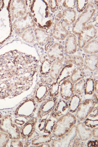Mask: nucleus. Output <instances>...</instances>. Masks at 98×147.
I'll return each instance as SVG.
<instances>
[{
	"label": "nucleus",
	"mask_w": 98,
	"mask_h": 147,
	"mask_svg": "<svg viewBox=\"0 0 98 147\" xmlns=\"http://www.w3.org/2000/svg\"><path fill=\"white\" fill-rule=\"evenodd\" d=\"M77 118L73 113L68 112L58 118L55 124L52 134L55 139L64 136L76 125Z\"/></svg>",
	"instance_id": "f257e3e1"
},
{
	"label": "nucleus",
	"mask_w": 98,
	"mask_h": 147,
	"mask_svg": "<svg viewBox=\"0 0 98 147\" xmlns=\"http://www.w3.org/2000/svg\"><path fill=\"white\" fill-rule=\"evenodd\" d=\"M53 82L51 78L43 76L33 92L32 98L37 103H41L49 96V87Z\"/></svg>",
	"instance_id": "f03ea898"
},
{
	"label": "nucleus",
	"mask_w": 98,
	"mask_h": 147,
	"mask_svg": "<svg viewBox=\"0 0 98 147\" xmlns=\"http://www.w3.org/2000/svg\"><path fill=\"white\" fill-rule=\"evenodd\" d=\"M0 130L8 134L11 140H19L21 138L20 129L13 123L11 115H7L3 117Z\"/></svg>",
	"instance_id": "7ed1b4c3"
},
{
	"label": "nucleus",
	"mask_w": 98,
	"mask_h": 147,
	"mask_svg": "<svg viewBox=\"0 0 98 147\" xmlns=\"http://www.w3.org/2000/svg\"><path fill=\"white\" fill-rule=\"evenodd\" d=\"M98 104L97 97L93 99H86L80 104L76 111L75 116L77 119L82 121L85 120L92 112Z\"/></svg>",
	"instance_id": "20e7f679"
},
{
	"label": "nucleus",
	"mask_w": 98,
	"mask_h": 147,
	"mask_svg": "<svg viewBox=\"0 0 98 147\" xmlns=\"http://www.w3.org/2000/svg\"><path fill=\"white\" fill-rule=\"evenodd\" d=\"M76 136V125H75L64 136L53 140L51 142V146L69 147L72 145ZM71 145V146H72Z\"/></svg>",
	"instance_id": "39448f33"
},
{
	"label": "nucleus",
	"mask_w": 98,
	"mask_h": 147,
	"mask_svg": "<svg viewBox=\"0 0 98 147\" xmlns=\"http://www.w3.org/2000/svg\"><path fill=\"white\" fill-rule=\"evenodd\" d=\"M58 102L56 97H49L41 103L38 110L37 117L40 119L50 115L53 112Z\"/></svg>",
	"instance_id": "423d86ee"
},
{
	"label": "nucleus",
	"mask_w": 98,
	"mask_h": 147,
	"mask_svg": "<svg viewBox=\"0 0 98 147\" xmlns=\"http://www.w3.org/2000/svg\"><path fill=\"white\" fill-rule=\"evenodd\" d=\"M47 56L52 61H58L63 62L65 56L64 55V47L59 42H55L48 50Z\"/></svg>",
	"instance_id": "0eeeda50"
},
{
	"label": "nucleus",
	"mask_w": 98,
	"mask_h": 147,
	"mask_svg": "<svg viewBox=\"0 0 98 147\" xmlns=\"http://www.w3.org/2000/svg\"><path fill=\"white\" fill-rule=\"evenodd\" d=\"M38 119L37 117L30 118L20 128L21 137L27 140L32 136L35 132L36 125Z\"/></svg>",
	"instance_id": "6e6552de"
},
{
	"label": "nucleus",
	"mask_w": 98,
	"mask_h": 147,
	"mask_svg": "<svg viewBox=\"0 0 98 147\" xmlns=\"http://www.w3.org/2000/svg\"><path fill=\"white\" fill-rule=\"evenodd\" d=\"M25 101L26 105L24 107V110L15 115L20 117L28 119L32 117L34 115L37 110V103L32 98L27 99Z\"/></svg>",
	"instance_id": "1a4fd4ad"
},
{
	"label": "nucleus",
	"mask_w": 98,
	"mask_h": 147,
	"mask_svg": "<svg viewBox=\"0 0 98 147\" xmlns=\"http://www.w3.org/2000/svg\"><path fill=\"white\" fill-rule=\"evenodd\" d=\"M76 127V139L84 144L91 139L93 137L92 129L86 126L84 123L82 122L78 123Z\"/></svg>",
	"instance_id": "9d476101"
},
{
	"label": "nucleus",
	"mask_w": 98,
	"mask_h": 147,
	"mask_svg": "<svg viewBox=\"0 0 98 147\" xmlns=\"http://www.w3.org/2000/svg\"><path fill=\"white\" fill-rule=\"evenodd\" d=\"M74 93V84L69 79L64 80L61 84L59 94L66 101L70 99Z\"/></svg>",
	"instance_id": "9b49d317"
},
{
	"label": "nucleus",
	"mask_w": 98,
	"mask_h": 147,
	"mask_svg": "<svg viewBox=\"0 0 98 147\" xmlns=\"http://www.w3.org/2000/svg\"><path fill=\"white\" fill-rule=\"evenodd\" d=\"M77 38L76 35L70 34L66 37L64 47V51L68 55H73L77 51Z\"/></svg>",
	"instance_id": "f8f14e48"
},
{
	"label": "nucleus",
	"mask_w": 98,
	"mask_h": 147,
	"mask_svg": "<svg viewBox=\"0 0 98 147\" xmlns=\"http://www.w3.org/2000/svg\"><path fill=\"white\" fill-rule=\"evenodd\" d=\"M82 32L80 33L78 40V45L80 48L82 49L85 45L96 36L97 32H88V26L83 28Z\"/></svg>",
	"instance_id": "ddd939ff"
},
{
	"label": "nucleus",
	"mask_w": 98,
	"mask_h": 147,
	"mask_svg": "<svg viewBox=\"0 0 98 147\" xmlns=\"http://www.w3.org/2000/svg\"><path fill=\"white\" fill-rule=\"evenodd\" d=\"M84 68L90 72H94L98 68V53L87 54L84 61Z\"/></svg>",
	"instance_id": "4468645a"
},
{
	"label": "nucleus",
	"mask_w": 98,
	"mask_h": 147,
	"mask_svg": "<svg viewBox=\"0 0 98 147\" xmlns=\"http://www.w3.org/2000/svg\"><path fill=\"white\" fill-rule=\"evenodd\" d=\"M63 62L61 61L55 60L52 62L49 75L53 82H56L59 73L63 67Z\"/></svg>",
	"instance_id": "2eb2a0df"
},
{
	"label": "nucleus",
	"mask_w": 98,
	"mask_h": 147,
	"mask_svg": "<svg viewBox=\"0 0 98 147\" xmlns=\"http://www.w3.org/2000/svg\"><path fill=\"white\" fill-rule=\"evenodd\" d=\"M53 137L52 134H41L32 139L31 143L33 146L39 147L43 144L51 143Z\"/></svg>",
	"instance_id": "dca6fc26"
},
{
	"label": "nucleus",
	"mask_w": 98,
	"mask_h": 147,
	"mask_svg": "<svg viewBox=\"0 0 98 147\" xmlns=\"http://www.w3.org/2000/svg\"><path fill=\"white\" fill-rule=\"evenodd\" d=\"M58 118L53 111L47 116L44 134H52L55 125Z\"/></svg>",
	"instance_id": "f3484780"
},
{
	"label": "nucleus",
	"mask_w": 98,
	"mask_h": 147,
	"mask_svg": "<svg viewBox=\"0 0 98 147\" xmlns=\"http://www.w3.org/2000/svg\"><path fill=\"white\" fill-rule=\"evenodd\" d=\"M64 61L66 65L71 64L76 67L82 68L83 66L84 59L80 55L68 54L65 56Z\"/></svg>",
	"instance_id": "a211bd4d"
},
{
	"label": "nucleus",
	"mask_w": 98,
	"mask_h": 147,
	"mask_svg": "<svg viewBox=\"0 0 98 147\" xmlns=\"http://www.w3.org/2000/svg\"><path fill=\"white\" fill-rule=\"evenodd\" d=\"M75 67V65L71 64H66L62 68L59 76L57 78L56 82L59 84H61V83L64 80L70 78L74 68Z\"/></svg>",
	"instance_id": "6ab92c4d"
},
{
	"label": "nucleus",
	"mask_w": 98,
	"mask_h": 147,
	"mask_svg": "<svg viewBox=\"0 0 98 147\" xmlns=\"http://www.w3.org/2000/svg\"><path fill=\"white\" fill-rule=\"evenodd\" d=\"M84 123L86 126L91 129L98 127V107H96L92 112L86 118Z\"/></svg>",
	"instance_id": "aec40b11"
},
{
	"label": "nucleus",
	"mask_w": 98,
	"mask_h": 147,
	"mask_svg": "<svg viewBox=\"0 0 98 147\" xmlns=\"http://www.w3.org/2000/svg\"><path fill=\"white\" fill-rule=\"evenodd\" d=\"M53 112L58 118L65 115L69 112L68 103L64 100L59 101Z\"/></svg>",
	"instance_id": "412c9836"
},
{
	"label": "nucleus",
	"mask_w": 98,
	"mask_h": 147,
	"mask_svg": "<svg viewBox=\"0 0 98 147\" xmlns=\"http://www.w3.org/2000/svg\"><path fill=\"white\" fill-rule=\"evenodd\" d=\"M69 100L68 103L69 112L72 113H75L82 102L81 97L74 94Z\"/></svg>",
	"instance_id": "4be33fe9"
},
{
	"label": "nucleus",
	"mask_w": 98,
	"mask_h": 147,
	"mask_svg": "<svg viewBox=\"0 0 98 147\" xmlns=\"http://www.w3.org/2000/svg\"><path fill=\"white\" fill-rule=\"evenodd\" d=\"M60 23H59L55 26L53 35L55 39L58 40H64L68 35L69 33L60 32L63 30H66L64 26H62L60 29Z\"/></svg>",
	"instance_id": "5701e85b"
},
{
	"label": "nucleus",
	"mask_w": 98,
	"mask_h": 147,
	"mask_svg": "<svg viewBox=\"0 0 98 147\" xmlns=\"http://www.w3.org/2000/svg\"><path fill=\"white\" fill-rule=\"evenodd\" d=\"M83 51L87 54L98 53V40L93 39L85 45L82 49Z\"/></svg>",
	"instance_id": "b1692460"
},
{
	"label": "nucleus",
	"mask_w": 98,
	"mask_h": 147,
	"mask_svg": "<svg viewBox=\"0 0 98 147\" xmlns=\"http://www.w3.org/2000/svg\"><path fill=\"white\" fill-rule=\"evenodd\" d=\"M82 68L76 66L74 68L69 79L74 84L81 79L84 78V74Z\"/></svg>",
	"instance_id": "393cba45"
},
{
	"label": "nucleus",
	"mask_w": 98,
	"mask_h": 147,
	"mask_svg": "<svg viewBox=\"0 0 98 147\" xmlns=\"http://www.w3.org/2000/svg\"><path fill=\"white\" fill-rule=\"evenodd\" d=\"M86 79H81L74 84V93L80 96L84 95Z\"/></svg>",
	"instance_id": "a878e982"
},
{
	"label": "nucleus",
	"mask_w": 98,
	"mask_h": 147,
	"mask_svg": "<svg viewBox=\"0 0 98 147\" xmlns=\"http://www.w3.org/2000/svg\"><path fill=\"white\" fill-rule=\"evenodd\" d=\"M95 80L94 78L92 77L87 78L86 79L85 95L91 96L94 93Z\"/></svg>",
	"instance_id": "bb28decb"
},
{
	"label": "nucleus",
	"mask_w": 98,
	"mask_h": 147,
	"mask_svg": "<svg viewBox=\"0 0 98 147\" xmlns=\"http://www.w3.org/2000/svg\"><path fill=\"white\" fill-rule=\"evenodd\" d=\"M53 61L50 60L49 59H45L43 61L41 66V74L43 76H46L49 74Z\"/></svg>",
	"instance_id": "cd10ccee"
},
{
	"label": "nucleus",
	"mask_w": 98,
	"mask_h": 147,
	"mask_svg": "<svg viewBox=\"0 0 98 147\" xmlns=\"http://www.w3.org/2000/svg\"><path fill=\"white\" fill-rule=\"evenodd\" d=\"M37 38L38 43L42 47L46 46L50 40L49 35L43 30L38 35Z\"/></svg>",
	"instance_id": "c85d7f7f"
},
{
	"label": "nucleus",
	"mask_w": 98,
	"mask_h": 147,
	"mask_svg": "<svg viewBox=\"0 0 98 147\" xmlns=\"http://www.w3.org/2000/svg\"><path fill=\"white\" fill-rule=\"evenodd\" d=\"M61 84L57 82H53L49 87V97H57L59 94Z\"/></svg>",
	"instance_id": "c756f323"
},
{
	"label": "nucleus",
	"mask_w": 98,
	"mask_h": 147,
	"mask_svg": "<svg viewBox=\"0 0 98 147\" xmlns=\"http://www.w3.org/2000/svg\"><path fill=\"white\" fill-rule=\"evenodd\" d=\"M47 117V116L38 119L36 125L35 131L37 132L40 134H44Z\"/></svg>",
	"instance_id": "7c9ffc66"
},
{
	"label": "nucleus",
	"mask_w": 98,
	"mask_h": 147,
	"mask_svg": "<svg viewBox=\"0 0 98 147\" xmlns=\"http://www.w3.org/2000/svg\"><path fill=\"white\" fill-rule=\"evenodd\" d=\"M9 139L8 134L3 132H0V147H6Z\"/></svg>",
	"instance_id": "2f4dec72"
},
{
	"label": "nucleus",
	"mask_w": 98,
	"mask_h": 147,
	"mask_svg": "<svg viewBox=\"0 0 98 147\" xmlns=\"http://www.w3.org/2000/svg\"><path fill=\"white\" fill-rule=\"evenodd\" d=\"M24 143L22 141H19V140H13L11 143V146H19L23 147Z\"/></svg>",
	"instance_id": "473e14b6"
},
{
	"label": "nucleus",
	"mask_w": 98,
	"mask_h": 147,
	"mask_svg": "<svg viewBox=\"0 0 98 147\" xmlns=\"http://www.w3.org/2000/svg\"><path fill=\"white\" fill-rule=\"evenodd\" d=\"M97 139L95 140H91L89 141L87 144V146L88 147H98Z\"/></svg>",
	"instance_id": "72a5a7b5"
},
{
	"label": "nucleus",
	"mask_w": 98,
	"mask_h": 147,
	"mask_svg": "<svg viewBox=\"0 0 98 147\" xmlns=\"http://www.w3.org/2000/svg\"><path fill=\"white\" fill-rule=\"evenodd\" d=\"M93 137L98 138V127L94 128L92 130Z\"/></svg>",
	"instance_id": "f704fd0d"
},
{
	"label": "nucleus",
	"mask_w": 98,
	"mask_h": 147,
	"mask_svg": "<svg viewBox=\"0 0 98 147\" xmlns=\"http://www.w3.org/2000/svg\"><path fill=\"white\" fill-rule=\"evenodd\" d=\"M95 91L98 94V79L95 80L94 82Z\"/></svg>",
	"instance_id": "c9c22d12"
},
{
	"label": "nucleus",
	"mask_w": 98,
	"mask_h": 147,
	"mask_svg": "<svg viewBox=\"0 0 98 147\" xmlns=\"http://www.w3.org/2000/svg\"><path fill=\"white\" fill-rule=\"evenodd\" d=\"M3 117H2V115L0 114V126L2 123V120H3Z\"/></svg>",
	"instance_id": "e433bc0d"
}]
</instances>
